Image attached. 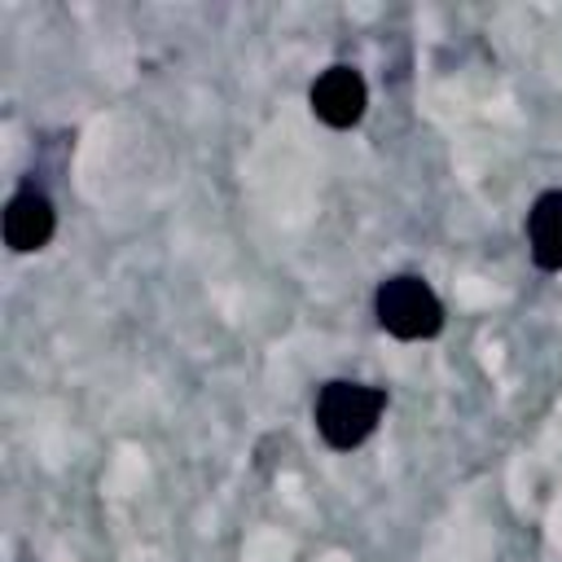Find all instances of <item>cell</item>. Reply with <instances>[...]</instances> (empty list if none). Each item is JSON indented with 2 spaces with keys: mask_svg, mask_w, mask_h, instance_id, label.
Masks as SVG:
<instances>
[{
  "mask_svg": "<svg viewBox=\"0 0 562 562\" xmlns=\"http://www.w3.org/2000/svg\"><path fill=\"white\" fill-rule=\"evenodd\" d=\"M382 408H386V391L382 386L334 378L316 395V430L334 452H351L373 435Z\"/></svg>",
  "mask_w": 562,
  "mask_h": 562,
  "instance_id": "1",
  "label": "cell"
},
{
  "mask_svg": "<svg viewBox=\"0 0 562 562\" xmlns=\"http://www.w3.org/2000/svg\"><path fill=\"white\" fill-rule=\"evenodd\" d=\"M373 312H378V325L400 338V342H417V338H435L443 329V303L439 294L413 277V272H400V277H386L373 294Z\"/></svg>",
  "mask_w": 562,
  "mask_h": 562,
  "instance_id": "2",
  "label": "cell"
},
{
  "mask_svg": "<svg viewBox=\"0 0 562 562\" xmlns=\"http://www.w3.org/2000/svg\"><path fill=\"white\" fill-rule=\"evenodd\" d=\"M364 105H369V88L364 75L351 66H329L312 83V114L329 127H356L364 119Z\"/></svg>",
  "mask_w": 562,
  "mask_h": 562,
  "instance_id": "3",
  "label": "cell"
},
{
  "mask_svg": "<svg viewBox=\"0 0 562 562\" xmlns=\"http://www.w3.org/2000/svg\"><path fill=\"white\" fill-rule=\"evenodd\" d=\"M57 233V211L48 202V193L40 189H22L9 198L4 206V246L18 250V255H31V250H44Z\"/></svg>",
  "mask_w": 562,
  "mask_h": 562,
  "instance_id": "4",
  "label": "cell"
},
{
  "mask_svg": "<svg viewBox=\"0 0 562 562\" xmlns=\"http://www.w3.org/2000/svg\"><path fill=\"white\" fill-rule=\"evenodd\" d=\"M527 250L536 268L558 272L562 268V189H549L527 211Z\"/></svg>",
  "mask_w": 562,
  "mask_h": 562,
  "instance_id": "5",
  "label": "cell"
}]
</instances>
